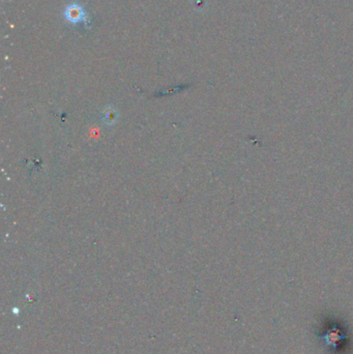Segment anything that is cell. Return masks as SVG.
Instances as JSON below:
<instances>
[{"mask_svg": "<svg viewBox=\"0 0 353 354\" xmlns=\"http://www.w3.org/2000/svg\"><path fill=\"white\" fill-rule=\"evenodd\" d=\"M117 117H118L117 112L113 107H107L102 114L103 121L106 125H109V126L114 125L116 123Z\"/></svg>", "mask_w": 353, "mask_h": 354, "instance_id": "1", "label": "cell"}]
</instances>
